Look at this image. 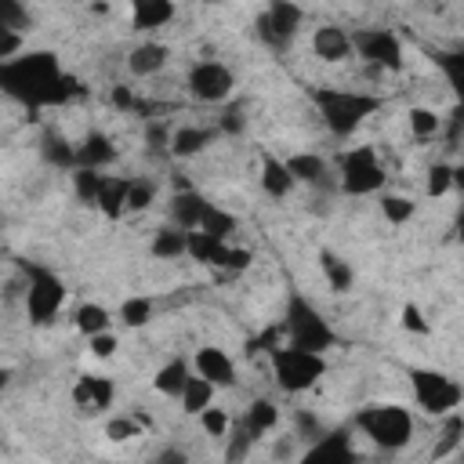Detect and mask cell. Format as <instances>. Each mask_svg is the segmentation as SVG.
<instances>
[{
    "label": "cell",
    "mask_w": 464,
    "mask_h": 464,
    "mask_svg": "<svg viewBox=\"0 0 464 464\" xmlns=\"http://www.w3.org/2000/svg\"><path fill=\"white\" fill-rule=\"evenodd\" d=\"M0 91L29 109H47L76 98L80 80L58 65L54 51H22L0 62Z\"/></svg>",
    "instance_id": "cell-1"
},
{
    "label": "cell",
    "mask_w": 464,
    "mask_h": 464,
    "mask_svg": "<svg viewBox=\"0 0 464 464\" xmlns=\"http://www.w3.org/2000/svg\"><path fill=\"white\" fill-rule=\"evenodd\" d=\"M326 130L334 138H348L359 130V123L366 116H373L381 109L377 94H362V91H344V87H308Z\"/></svg>",
    "instance_id": "cell-2"
},
{
    "label": "cell",
    "mask_w": 464,
    "mask_h": 464,
    "mask_svg": "<svg viewBox=\"0 0 464 464\" xmlns=\"http://www.w3.org/2000/svg\"><path fill=\"white\" fill-rule=\"evenodd\" d=\"M279 330H283V337H286L283 344L301 348V352H312V355H323L326 348L337 344V334H334L330 319H323V312L312 308L301 294H290Z\"/></svg>",
    "instance_id": "cell-3"
},
{
    "label": "cell",
    "mask_w": 464,
    "mask_h": 464,
    "mask_svg": "<svg viewBox=\"0 0 464 464\" xmlns=\"http://www.w3.org/2000/svg\"><path fill=\"white\" fill-rule=\"evenodd\" d=\"M355 428L381 450H402L413 439V417L395 402H370L355 413Z\"/></svg>",
    "instance_id": "cell-4"
},
{
    "label": "cell",
    "mask_w": 464,
    "mask_h": 464,
    "mask_svg": "<svg viewBox=\"0 0 464 464\" xmlns=\"http://www.w3.org/2000/svg\"><path fill=\"white\" fill-rule=\"evenodd\" d=\"M22 279H25V312L36 326L51 323L58 315V308L65 304V283L44 268V265H33V261H22Z\"/></svg>",
    "instance_id": "cell-5"
},
{
    "label": "cell",
    "mask_w": 464,
    "mask_h": 464,
    "mask_svg": "<svg viewBox=\"0 0 464 464\" xmlns=\"http://www.w3.org/2000/svg\"><path fill=\"white\" fill-rule=\"evenodd\" d=\"M272 359V377L283 392H308L312 384H319V377L326 373V359L323 355H312V352H301V348H290V344H279L268 352Z\"/></svg>",
    "instance_id": "cell-6"
},
{
    "label": "cell",
    "mask_w": 464,
    "mask_h": 464,
    "mask_svg": "<svg viewBox=\"0 0 464 464\" xmlns=\"http://www.w3.org/2000/svg\"><path fill=\"white\" fill-rule=\"evenodd\" d=\"M337 181L348 196H370L384 185V167L373 152V145H355L348 152H337Z\"/></svg>",
    "instance_id": "cell-7"
},
{
    "label": "cell",
    "mask_w": 464,
    "mask_h": 464,
    "mask_svg": "<svg viewBox=\"0 0 464 464\" xmlns=\"http://www.w3.org/2000/svg\"><path fill=\"white\" fill-rule=\"evenodd\" d=\"M410 388H413V399L424 413H435V417H446V413H457L464 392L453 377H446L442 370H410Z\"/></svg>",
    "instance_id": "cell-8"
},
{
    "label": "cell",
    "mask_w": 464,
    "mask_h": 464,
    "mask_svg": "<svg viewBox=\"0 0 464 464\" xmlns=\"http://www.w3.org/2000/svg\"><path fill=\"white\" fill-rule=\"evenodd\" d=\"M348 36H352V51L370 65V72L402 69V44L392 29H355Z\"/></svg>",
    "instance_id": "cell-9"
},
{
    "label": "cell",
    "mask_w": 464,
    "mask_h": 464,
    "mask_svg": "<svg viewBox=\"0 0 464 464\" xmlns=\"http://www.w3.org/2000/svg\"><path fill=\"white\" fill-rule=\"evenodd\" d=\"M301 18H304V7L301 4H290V0H272L261 14H257V22H254V29H257V36L272 47V51H283L294 36H297V25H301Z\"/></svg>",
    "instance_id": "cell-10"
},
{
    "label": "cell",
    "mask_w": 464,
    "mask_h": 464,
    "mask_svg": "<svg viewBox=\"0 0 464 464\" xmlns=\"http://www.w3.org/2000/svg\"><path fill=\"white\" fill-rule=\"evenodd\" d=\"M232 87H236V76H232V69H225L221 62H196V65L188 69V91H192V98H199V102L218 105V102H225V98L232 94Z\"/></svg>",
    "instance_id": "cell-11"
},
{
    "label": "cell",
    "mask_w": 464,
    "mask_h": 464,
    "mask_svg": "<svg viewBox=\"0 0 464 464\" xmlns=\"http://www.w3.org/2000/svg\"><path fill=\"white\" fill-rule=\"evenodd\" d=\"M297 464H355L352 435L344 428L323 431L315 442H308V450L297 457Z\"/></svg>",
    "instance_id": "cell-12"
},
{
    "label": "cell",
    "mask_w": 464,
    "mask_h": 464,
    "mask_svg": "<svg viewBox=\"0 0 464 464\" xmlns=\"http://www.w3.org/2000/svg\"><path fill=\"white\" fill-rule=\"evenodd\" d=\"M192 366H196L192 373L203 377L210 388H228V384H236V366H232V359H228L221 348H214V344L196 348Z\"/></svg>",
    "instance_id": "cell-13"
},
{
    "label": "cell",
    "mask_w": 464,
    "mask_h": 464,
    "mask_svg": "<svg viewBox=\"0 0 464 464\" xmlns=\"http://www.w3.org/2000/svg\"><path fill=\"white\" fill-rule=\"evenodd\" d=\"M112 395H116V384L102 373H83L76 384H72V402L87 413H102L112 406Z\"/></svg>",
    "instance_id": "cell-14"
},
{
    "label": "cell",
    "mask_w": 464,
    "mask_h": 464,
    "mask_svg": "<svg viewBox=\"0 0 464 464\" xmlns=\"http://www.w3.org/2000/svg\"><path fill=\"white\" fill-rule=\"evenodd\" d=\"M207 207H210L207 196H199L192 188H181V192L170 196V225L181 228V232H196L203 214H207Z\"/></svg>",
    "instance_id": "cell-15"
},
{
    "label": "cell",
    "mask_w": 464,
    "mask_h": 464,
    "mask_svg": "<svg viewBox=\"0 0 464 464\" xmlns=\"http://www.w3.org/2000/svg\"><path fill=\"white\" fill-rule=\"evenodd\" d=\"M116 160V145L109 141V134H102V130H87L80 141H76V167H83V170H102V167H109ZM72 167V170H76Z\"/></svg>",
    "instance_id": "cell-16"
},
{
    "label": "cell",
    "mask_w": 464,
    "mask_h": 464,
    "mask_svg": "<svg viewBox=\"0 0 464 464\" xmlns=\"http://www.w3.org/2000/svg\"><path fill=\"white\" fill-rule=\"evenodd\" d=\"M286 163V174L294 178V185H330V167L319 152H294Z\"/></svg>",
    "instance_id": "cell-17"
},
{
    "label": "cell",
    "mask_w": 464,
    "mask_h": 464,
    "mask_svg": "<svg viewBox=\"0 0 464 464\" xmlns=\"http://www.w3.org/2000/svg\"><path fill=\"white\" fill-rule=\"evenodd\" d=\"M167 58H170V47H167V44L145 40V44H138V47L127 54V69H130L134 76H156V72L167 65Z\"/></svg>",
    "instance_id": "cell-18"
},
{
    "label": "cell",
    "mask_w": 464,
    "mask_h": 464,
    "mask_svg": "<svg viewBox=\"0 0 464 464\" xmlns=\"http://www.w3.org/2000/svg\"><path fill=\"white\" fill-rule=\"evenodd\" d=\"M312 47L323 62H344L352 54V36L341 25H319L312 36Z\"/></svg>",
    "instance_id": "cell-19"
},
{
    "label": "cell",
    "mask_w": 464,
    "mask_h": 464,
    "mask_svg": "<svg viewBox=\"0 0 464 464\" xmlns=\"http://www.w3.org/2000/svg\"><path fill=\"white\" fill-rule=\"evenodd\" d=\"M127 181H130V178H120V174H105V178H102V188H98L94 207H98L109 221H116V218L127 214Z\"/></svg>",
    "instance_id": "cell-20"
},
{
    "label": "cell",
    "mask_w": 464,
    "mask_h": 464,
    "mask_svg": "<svg viewBox=\"0 0 464 464\" xmlns=\"http://www.w3.org/2000/svg\"><path fill=\"white\" fill-rule=\"evenodd\" d=\"M218 138V130H210V127H178L174 134H170V156H178V160H188V156H196V152H203L210 141Z\"/></svg>",
    "instance_id": "cell-21"
},
{
    "label": "cell",
    "mask_w": 464,
    "mask_h": 464,
    "mask_svg": "<svg viewBox=\"0 0 464 464\" xmlns=\"http://www.w3.org/2000/svg\"><path fill=\"white\" fill-rule=\"evenodd\" d=\"M261 192L272 199H286L294 192V178L286 174V163L279 156H261Z\"/></svg>",
    "instance_id": "cell-22"
},
{
    "label": "cell",
    "mask_w": 464,
    "mask_h": 464,
    "mask_svg": "<svg viewBox=\"0 0 464 464\" xmlns=\"http://www.w3.org/2000/svg\"><path fill=\"white\" fill-rule=\"evenodd\" d=\"M40 156H44V163L62 167V170H72V167H76V145H72L62 130H44V138H40Z\"/></svg>",
    "instance_id": "cell-23"
},
{
    "label": "cell",
    "mask_w": 464,
    "mask_h": 464,
    "mask_svg": "<svg viewBox=\"0 0 464 464\" xmlns=\"http://www.w3.org/2000/svg\"><path fill=\"white\" fill-rule=\"evenodd\" d=\"M174 18V4L170 0H138L130 7V25L134 29H160Z\"/></svg>",
    "instance_id": "cell-24"
},
{
    "label": "cell",
    "mask_w": 464,
    "mask_h": 464,
    "mask_svg": "<svg viewBox=\"0 0 464 464\" xmlns=\"http://www.w3.org/2000/svg\"><path fill=\"white\" fill-rule=\"evenodd\" d=\"M319 268H323V276H326V283H330V290L334 294H348L352 290V283H355V272H352V265L341 257V254H334V250H319Z\"/></svg>",
    "instance_id": "cell-25"
},
{
    "label": "cell",
    "mask_w": 464,
    "mask_h": 464,
    "mask_svg": "<svg viewBox=\"0 0 464 464\" xmlns=\"http://www.w3.org/2000/svg\"><path fill=\"white\" fill-rule=\"evenodd\" d=\"M185 254L199 265H225V254H228V243L214 239V236H203V232H188V243H185Z\"/></svg>",
    "instance_id": "cell-26"
},
{
    "label": "cell",
    "mask_w": 464,
    "mask_h": 464,
    "mask_svg": "<svg viewBox=\"0 0 464 464\" xmlns=\"http://www.w3.org/2000/svg\"><path fill=\"white\" fill-rule=\"evenodd\" d=\"M185 243H188V232H181V228H174V225H160V228L152 232L149 250H152V257H160V261H174V257L185 254Z\"/></svg>",
    "instance_id": "cell-27"
},
{
    "label": "cell",
    "mask_w": 464,
    "mask_h": 464,
    "mask_svg": "<svg viewBox=\"0 0 464 464\" xmlns=\"http://www.w3.org/2000/svg\"><path fill=\"white\" fill-rule=\"evenodd\" d=\"M236 228H239V218H236L232 210H225V207H218V203H210L196 232H203V236H214V239H221V243H228V236H232Z\"/></svg>",
    "instance_id": "cell-28"
},
{
    "label": "cell",
    "mask_w": 464,
    "mask_h": 464,
    "mask_svg": "<svg viewBox=\"0 0 464 464\" xmlns=\"http://www.w3.org/2000/svg\"><path fill=\"white\" fill-rule=\"evenodd\" d=\"M192 377V370H188V362L185 359H170V362H163L160 370H156V377H152V384H156V392L160 395H181V388H185V381Z\"/></svg>",
    "instance_id": "cell-29"
},
{
    "label": "cell",
    "mask_w": 464,
    "mask_h": 464,
    "mask_svg": "<svg viewBox=\"0 0 464 464\" xmlns=\"http://www.w3.org/2000/svg\"><path fill=\"white\" fill-rule=\"evenodd\" d=\"M72 323H76V330H80V334L94 337V334H105V330H109L112 315H109V308H105V304H98V301H83V304L72 312Z\"/></svg>",
    "instance_id": "cell-30"
},
{
    "label": "cell",
    "mask_w": 464,
    "mask_h": 464,
    "mask_svg": "<svg viewBox=\"0 0 464 464\" xmlns=\"http://www.w3.org/2000/svg\"><path fill=\"white\" fill-rule=\"evenodd\" d=\"M276 420H279V410H276V402H268V399H254L250 406H246V417L239 420L254 439H261L265 431H272L276 428Z\"/></svg>",
    "instance_id": "cell-31"
},
{
    "label": "cell",
    "mask_w": 464,
    "mask_h": 464,
    "mask_svg": "<svg viewBox=\"0 0 464 464\" xmlns=\"http://www.w3.org/2000/svg\"><path fill=\"white\" fill-rule=\"evenodd\" d=\"M178 399H181V410H185V413L199 417V413L214 402V388H210L203 377H196V373H192V377L185 381V388H181V395H178Z\"/></svg>",
    "instance_id": "cell-32"
},
{
    "label": "cell",
    "mask_w": 464,
    "mask_h": 464,
    "mask_svg": "<svg viewBox=\"0 0 464 464\" xmlns=\"http://www.w3.org/2000/svg\"><path fill=\"white\" fill-rule=\"evenodd\" d=\"M406 123H410L413 138H435L442 130V116H435V109H424V105L406 109Z\"/></svg>",
    "instance_id": "cell-33"
},
{
    "label": "cell",
    "mask_w": 464,
    "mask_h": 464,
    "mask_svg": "<svg viewBox=\"0 0 464 464\" xmlns=\"http://www.w3.org/2000/svg\"><path fill=\"white\" fill-rule=\"evenodd\" d=\"M381 214L388 225H406L413 214H417V203L406 199V196H395V192H384L381 196Z\"/></svg>",
    "instance_id": "cell-34"
},
{
    "label": "cell",
    "mask_w": 464,
    "mask_h": 464,
    "mask_svg": "<svg viewBox=\"0 0 464 464\" xmlns=\"http://www.w3.org/2000/svg\"><path fill=\"white\" fill-rule=\"evenodd\" d=\"M120 319H123V326H130V330L145 326V323L152 319V301H149L145 294L123 297V304H120Z\"/></svg>",
    "instance_id": "cell-35"
},
{
    "label": "cell",
    "mask_w": 464,
    "mask_h": 464,
    "mask_svg": "<svg viewBox=\"0 0 464 464\" xmlns=\"http://www.w3.org/2000/svg\"><path fill=\"white\" fill-rule=\"evenodd\" d=\"M254 442H257V439L236 420V424H232V435H228V446H225V464H243V460L250 457Z\"/></svg>",
    "instance_id": "cell-36"
},
{
    "label": "cell",
    "mask_w": 464,
    "mask_h": 464,
    "mask_svg": "<svg viewBox=\"0 0 464 464\" xmlns=\"http://www.w3.org/2000/svg\"><path fill=\"white\" fill-rule=\"evenodd\" d=\"M102 170H83V167H76L72 170V192H76V199L80 203H94L98 199V188H102Z\"/></svg>",
    "instance_id": "cell-37"
},
{
    "label": "cell",
    "mask_w": 464,
    "mask_h": 464,
    "mask_svg": "<svg viewBox=\"0 0 464 464\" xmlns=\"http://www.w3.org/2000/svg\"><path fill=\"white\" fill-rule=\"evenodd\" d=\"M156 199V181L152 178H130L127 181V210H149Z\"/></svg>",
    "instance_id": "cell-38"
},
{
    "label": "cell",
    "mask_w": 464,
    "mask_h": 464,
    "mask_svg": "<svg viewBox=\"0 0 464 464\" xmlns=\"http://www.w3.org/2000/svg\"><path fill=\"white\" fill-rule=\"evenodd\" d=\"M460 431H464V420H460V413H446V428H442V439L435 442L431 457H435V460L450 457V453L460 446Z\"/></svg>",
    "instance_id": "cell-39"
},
{
    "label": "cell",
    "mask_w": 464,
    "mask_h": 464,
    "mask_svg": "<svg viewBox=\"0 0 464 464\" xmlns=\"http://www.w3.org/2000/svg\"><path fill=\"white\" fill-rule=\"evenodd\" d=\"M33 25V14L18 4V0H0V29H11V33H22Z\"/></svg>",
    "instance_id": "cell-40"
},
{
    "label": "cell",
    "mask_w": 464,
    "mask_h": 464,
    "mask_svg": "<svg viewBox=\"0 0 464 464\" xmlns=\"http://www.w3.org/2000/svg\"><path fill=\"white\" fill-rule=\"evenodd\" d=\"M435 62L442 65V72H446L450 87L460 94V91H464V54H460V51H439V54H435Z\"/></svg>",
    "instance_id": "cell-41"
},
{
    "label": "cell",
    "mask_w": 464,
    "mask_h": 464,
    "mask_svg": "<svg viewBox=\"0 0 464 464\" xmlns=\"http://www.w3.org/2000/svg\"><path fill=\"white\" fill-rule=\"evenodd\" d=\"M246 130V109L239 102L225 105L221 116H218V134H228V138H239Z\"/></svg>",
    "instance_id": "cell-42"
},
{
    "label": "cell",
    "mask_w": 464,
    "mask_h": 464,
    "mask_svg": "<svg viewBox=\"0 0 464 464\" xmlns=\"http://www.w3.org/2000/svg\"><path fill=\"white\" fill-rule=\"evenodd\" d=\"M457 178H460L457 167H450V163H435V167L428 170V196H446L450 185H453Z\"/></svg>",
    "instance_id": "cell-43"
},
{
    "label": "cell",
    "mask_w": 464,
    "mask_h": 464,
    "mask_svg": "<svg viewBox=\"0 0 464 464\" xmlns=\"http://www.w3.org/2000/svg\"><path fill=\"white\" fill-rule=\"evenodd\" d=\"M323 431H326V428H323V420H319V417H312L308 410H297V413H294V435H297V439L315 442Z\"/></svg>",
    "instance_id": "cell-44"
},
{
    "label": "cell",
    "mask_w": 464,
    "mask_h": 464,
    "mask_svg": "<svg viewBox=\"0 0 464 464\" xmlns=\"http://www.w3.org/2000/svg\"><path fill=\"white\" fill-rule=\"evenodd\" d=\"M199 424H203V431L214 435V439H225V435H228V413L218 410V406H207V410L199 413Z\"/></svg>",
    "instance_id": "cell-45"
},
{
    "label": "cell",
    "mask_w": 464,
    "mask_h": 464,
    "mask_svg": "<svg viewBox=\"0 0 464 464\" xmlns=\"http://www.w3.org/2000/svg\"><path fill=\"white\" fill-rule=\"evenodd\" d=\"M138 428H141V420H134V417H116V420L105 424V435H109L112 442H127V439L138 435Z\"/></svg>",
    "instance_id": "cell-46"
},
{
    "label": "cell",
    "mask_w": 464,
    "mask_h": 464,
    "mask_svg": "<svg viewBox=\"0 0 464 464\" xmlns=\"http://www.w3.org/2000/svg\"><path fill=\"white\" fill-rule=\"evenodd\" d=\"M145 145H149V152L163 156V152L170 149V130H167L163 123H149V127H145Z\"/></svg>",
    "instance_id": "cell-47"
},
{
    "label": "cell",
    "mask_w": 464,
    "mask_h": 464,
    "mask_svg": "<svg viewBox=\"0 0 464 464\" xmlns=\"http://www.w3.org/2000/svg\"><path fill=\"white\" fill-rule=\"evenodd\" d=\"M399 323H402L410 334H428V330H431V326H428V319H424V312H420L417 304H402Z\"/></svg>",
    "instance_id": "cell-48"
},
{
    "label": "cell",
    "mask_w": 464,
    "mask_h": 464,
    "mask_svg": "<svg viewBox=\"0 0 464 464\" xmlns=\"http://www.w3.org/2000/svg\"><path fill=\"white\" fill-rule=\"evenodd\" d=\"M87 344H91V355H98V359H109V355H116V348H120V341L105 330V334H94V337H87Z\"/></svg>",
    "instance_id": "cell-49"
},
{
    "label": "cell",
    "mask_w": 464,
    "mask_h": 464,
    "mask_svg": "<svg viewBox=\"0 0 464 464\" xmlns=\"http://www.w3.org/2000/svg\"><path fill=\"white\" fill-rule=\"evenodd\" d=\"M149 464H192V460H188V450H185V446H174V442H170V446L156 450Z\"/></svg>",
    "instance_id": "cell-50"
},
{
    "label": "cell",
    "mask_w": 464,
    "mask_h": 464,
    "mask_svg": "<svg viewBox=\"0 0 464 464\" xmlns=\"http://www.w3.org/2000/svg\"><path fill=\"white\" fill-rule=\"evenodd\" d=\"M246 265H250V250L228 243V254H225V265H221V268H225V272H243Z\"/></svg>",
    "instance_id": "cell-51"
},
{
    "label": "cell",
    "mask_w": 464,
    "mask_h": 464,
    "mask_svg": "<svg viewBox=\"0 0 464 464\" xmlns=\"http://www.w3.org/2000/svg\"><path fill=\"white\" fill-rule=\"evenodd\" d=\"M22 54V33H11V29H0V62Z\"/></svg>",
    "instance_id": "cell-52"
},
{
    "label": "cell",
    "mask_w": 464,
    "mask_h": 464,
    "mask_svg": "<svg viewBox=\"0 0 464 464\" xmlns=\"http://www.w3.org/2000/svg\"><path fill=\"white\" fill-rule=\"evenodd\" d=\"M109 102H112V109H120V112L134 109V94H130V87H127V83H116V87L109 91Z\"/></svg>",
    "instance_id": "cell-53"
},
{
    "label": "cell",
    "mask_w": 464,
    "mask_h": 464,
    "mask_svg": "<svg viewBox=\"0 0 464 464\" xmlns=\"http://www.w3.org/2000/svg\"><path fill=\"white\" fill-rule=\"evenodd\" d=\"M294 453H297V439H294V435H283V439L272 446V457H276L279 464H290Z\"/></svg>",
    "instance_id": "cell-54"
},
{
    "label": "cell",
    "mask_w": 464,
    "mask_h": 464,
    "mask_svg": "<svg viewBox=\"0 0 464 464\" xmlns=\"http://www.w3.org/2000/svg\"><path fill=\"white\" fill-rule=\"evenodd\" d=\"M460 120H464V112H460V105L450 112V127H446V141H450V149H457L460 145Z\"/></svg>",
    "instance_id": "cell-55"
},
{
    "label": "cell",
    "mask_w": 464,
    "mask_h": 464,
    "mask_svg": "<svg viewBox=\"0 0 464 464\" xmlns=\"http://www.w3.org/2000/svg\"><path fill=\"white\" fill-rule=\"evenodd\" d=\"M11 384V370L7 366H0V388H7Z\"/></svg>",
    "instance_id": "cell-56"
},
{
    "label": "cell",
    "mask_w": 464,
    "mask_h": 464,
    "mask_svg": "<svg viewBox=\"0 0 464 464\" xmlns=\"http://www.w3.org/2000/svg\"><path fill=\"white\" fill-rule=\"evenodd\" d=\"M0 453H4V439H0Z\"/></svg>",
    "instance_id": "cell-57"
}]
</instances>
